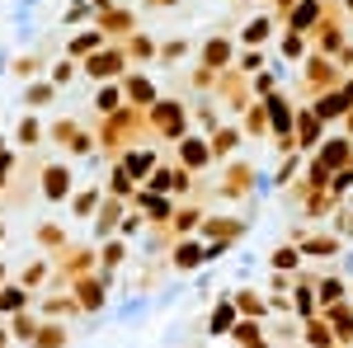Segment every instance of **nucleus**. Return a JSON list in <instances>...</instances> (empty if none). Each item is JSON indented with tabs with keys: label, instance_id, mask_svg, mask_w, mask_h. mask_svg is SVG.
Returning <instances> with one entry per match:
<instances>
[{
	"label": "nucleus",
	"instance_id": "obj_1",
	"mask_svg": "<svg viewBox=\"0 0 353 348\" xmlns=\"http://www.w3.org/2000/svg\"><path fill=\"white\" fill-rule=\"evenodd\" d=\"M43 188H48V198H66V188H71V179H66V170H61V165H52V170H48V174H43Z\"/></svg>",
	"mask_w": 353,
	"mask_h": 348
},
{
	"label": "nucleus",
	"instance_id": "obj_2",
	"mask_svg": "<svg viewBox=\"0 0 353 348\" xmlns=\"http://www.w3.org/2000/svg\"><path fill=\"white\" fill-rule=\"evenodd\" d=\"M24 306V287H0V311H19Z\"/></svg>",
	"mask_w": 353,
	"mask_h": 348
},
{
	"label": "nucleus",
	"instance_id": "obj_3",
	"mask_svg": "<svg viewBox=\"0 0 353 348\" xmlns=\"http://www.w3.org/2000/svg\"><path fill=\"white\" fill-rule=\"evenodd\" d=\"M48 99H52V85H33L28 90V104H48Z\"/></svg>",
	"mask_w": 353,
	"mask_h": 348
},
{
	"label": "nucleus",
	"instance_id": "obj_4",
	"mask_svg": "<svg viewBox=\"0 0 353 348\" xmlns=\"http://www.w3.org/2000/svg\"><path fill=\"white\" fill-rule=\"evenodd\" d=\"M19 141H38V123L24 118V127H19Z\"/></svg>",
	"mask_w": 353,
	"mask_h": 348
},
{
	"label": "nucleus",
	"instance_id": "obj_5",
	"mask_svg": "<svg viewBox=\"0 0 353 348\" xmlns=\"http://www.w3.org/2000/svg\"><path fill=\"white\" fill-rule=\"evenodd\" d=\"M0 287H5V268H0Z\"/></svg>",
	"mask_w": 353,
	"mask_h": 348
},
{
	"label": "nucleus",
	"instance_id": "obj_6",
	"mask_svg": "<svg viewBox=\"0 0 353 348\" xmlns=\"http://www.w3.org/2000/svg\"><path fill=\"white\" fill-rule=\"evenodd\" d=\"M0 344H5V329H0Z\"/></svg>",
	"mask_w": 353,
	"mask_h": 348
}]
</instances>
